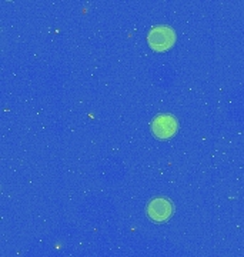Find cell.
I'll return each mask as SVG.
<instances>
[{
    "instance_id": "cell-1",
    "label": "cell",
    "mask_w": 244,
    "mask_h": 257,
    "mask_svg": "<svg viewBox=\"0 0 244 257\" xmlns=\"http://www.w3.org/2000/svg\"><path fill=\"white\" fill-rule=\"evenodd\" d=\"M173 40H174V35H173L172 29L164 28V26L154 28L149 35V43L156 50L167 49L173 43Z\"/></svg>"
},
{
    "instance_id": "cell-2",
    "label": "cell",
    "mask_w": 244,
    "mask_h": 257,
    "mask_svg": "<svg viewBox=\"0 0 244 257\" xmlns=\"http://www.w3.org/2000/svg\"><path fill=\"white\" fill-rule=\"evenodd\" d=\"M152 128H153L156 136H159V138H169V136H172L173 133L176 132L177 123H176V120L173 119L172 116L162 114V116H157L154 119Z\"/></svg>"
},
{
    "instance_id": "cell-3",
    "label": "cell",
    "mask_w": 244,
    "mask_h": 257,
    "mask_svg": "<svg viewBox=\"0 0 244 257\" xmlns=\"http://www.w3.org/2000/svg\"><path fill=\"white\" fill-rule=\"evenodd\" d=\"M147 211H149V216L153 220H167L169 216L172 214V206L166 199H156L153 202H150Z\"/></svg>"
}]
</instances>
